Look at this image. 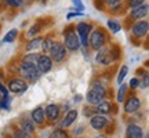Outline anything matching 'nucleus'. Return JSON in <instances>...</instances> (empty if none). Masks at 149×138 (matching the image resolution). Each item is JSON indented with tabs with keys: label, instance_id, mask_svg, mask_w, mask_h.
Listing matches in <instances>:
<instances>
[{
	"label": "nucleus",
	"instance_id": "nucleus-1",
	"mask_svg": "<svg viewBox=\"0 0 149 138\" xmlns=\"http://www.w3.org/2000/svg\"><path fill=\"white\" fill-rule=\"evenodd\" d=\"M105 97H107L105 87L102 84H100V83H94V84L91 86V89L88 90V93H87L86 100H87V102H88L90 105L97 106L102 100H105Z\"/></svg>",
	"mask_w": 149,
	"mask_h": 138
},
{
	"label": "nucleus",
	"instance_id": "nucleus-2",
	"mask_svg": "<svg viewBox=\"0 0 149 138\" xmlns=\"http://www.w3.org/2000/svg\"><path fill=\"white\" fill-rule=\"evenodd\" d=\"M18 75L21 76V79L28 80V82H36L40 77V72L37 70L36 65H31V64H25L21 62L19 64V69H18Z\"/></svg>",
	"mask_w": 149,
	"mask_h": 138
},
{
	"label": "nucleus",
	"instance_id": "nucleus-3",
	"mask_svg": "<svg viewBox=\"0 0 149 138\" xmlns=\"http://www.w3.org/2000/svg\"><path fill=\"white\" fill-rule=\"evenodd\" d=\"M107 43V35L102 29H93L88 35V44L91 46L93 50H100L104 47V44Z\"/></svg>",
	"mask_w": 149,
	"mask_h": 138
},
{
	"label": "nucleus",
	"instance_id": "nucleus-4",
	"mask_svg": "<svg viewBox=\"0 0 149 138\" xmlns=\"http://www.w3.org/2000/svg\"><path fill=\"white\" fill-rule=\"evenodd\" d=\"M98 53H97V62L101 65H109L112 64L115 59L119 58V54H115L112 51L111 48H100V50H97Z\"/></svg>",
	"mask_w": 149,
	"mask_h": 138
},
{
	"label": "nucleus",
	"instance_id": "nucleus-5",
	"mask_svg": "<svg viewBox=\"0 0 149 138\" xmlns=\"http://www.w3.org/2000/svg\"><path fill=\"white\" fill-rule=\"evenodd\" d=\"M76 31H77V36H79V40H80V46L87 47L88 46V35L93 31L91 24H88V22H80L76 26Z\"/></svg>",
	"mask_w": 149,
	"mask_h": 138
},
{
	"label": "nucleus",
	"instance_id": "nucleus-6",
	"mask_svg": "<svg viewBox=\"0 0 149 138\" xmlns=\"http://www.w3.org/2000/svg\"><path fill=\"white\" fill-rule=\"evenodd\" d=\"M48 53H50V58L53 59V62H61L66 58V48L62 43L55 42Z\"/></svg>",
	"mask_w": 149,
	"mask_h": 138
},
{
	"label": "nucleus",
	"instance_id": "nucleus-7",
	"mask_svg": "<svg viewBox=\"0 0 149 138\" xmlns=\"http://www.w3.org/2000/svg\"><path fill=\"white\" fill-rule=\"evenodd\" d=\"M64 46H65V48L69 50V51L79 50V47H80L79 36H77L73 31H68V32L65 33V37H64Z\"/></svg>",
	"mask_w": 149,
	"mask_h": 138
},
{
	"label": "nucleus",
	"instance_id": "nucleus-8",
	"mask_svg": "<svg viewBox=\"0 0 149 138\" xmlns=\"http://www.w3.org/2000/svg\"><path fill=\"white\" fill-rule=\"evenodd\" d=\"M53 59L50 58V55L47 54H42L37 57V61H36V68L37 70L40 72L42 75L44 73H48L51 69H53Z\"/></svg>",
	"mask_w": 149,
	"mask_h": 138
},
{
	"label": "nucleus",
	"instance_id": "nucleus-9",
	"mask_svg": "<svg viewBox=\"0 0 149 138\" xmlns=\"http://www.w3.org/2000/svg\"><path fill=\"white\" fill-rule=\"evenodd\" d=\"M7 90L14 93V94H21V93H25L28 90V83L26 80L21 79V77H17V79H11L8 82V86H7Z\"/></svg>",
	"mask_w": 149,
	"mask_h": 138
},
{
	"label": "nucleus",
	"instance_id": "nucleus-10",
	"mask_svg": "<svg viewBox=\"0 0 149 138\" xmlns=\"http://www.w3.org/2000/svg\"><path fill=\"white\" fill-rule=\"evenodd\" d=\"M148 31H149V24H148V21H145V20H138V21L131 26L133 36L138 37V39H142V37L146 36V35H148Z\"/></svg>",
	"mask_w": 149,
	"mask_h": 138
},
{
	"label": "nucleus",
	"instance_id": "nucleus-11",
	"mask_svg": "<svg viewBox=\"0 0 149 138\" xmlns=\"http://www.w3.org/2000/svg\"><path fill=\"white\" fill-rule=\"evenodd\" d=\"M139 108H141V101H139L137 97H128L127 100H126V102H124V112L126 113H130V115H133V113H135L137 111H139Z\"/></svg>",
	"mask_w": 149,
	"mask_h": 138
},
{
	"label": "nucleus",
	"instance_id": "nucleus-12",
	"mask_svg": "<svg viewBox=\"0 0 149 138\" xmlns=\"http://www.w3.org/2000/svg\"><path fill=\"white\" fill-rule=\"evenodd\" d=\"M108 124V119L105 117V115H100V113H95V115H93L90 119V126L94 130L97 131H100L102 128H105Z\"/></svg>",
	"mask_w": 149,
	"mask_h": 138
},
{
	"label": "nucleus",
	"instance_id": "nucleus-13",
	"mask_svg": "<svg viewBox=\"0 0 149 138\" xmlns=\"http://www.w3.org/2000/svg\"><path fill=\"white\" fill-rule=\"evenodd\" d=\"M44 113H46V117L51 122H57L59 119V106L55 105V104H50L44 108Z\"/></svg>",
	"mask_w": 149,
	"mask_h": 138
},
{
	"label": "nucleus",
	"instance_id": "nucleus-14",
	"mask_svg": "<svg viewBox=\"0 0 149 138\" xmlns=\"http://www.w3.org/2000/svg\"><path fill=\"white\" fill-rule=\"evenodd\" d=\"M148 4L144 3V4L141 6H137V7H134L131 8V13H130V17L134 18V20H142L144 17L148 15Z\"/></svg>",
	"mask_w": 149,
	"mask_h": 138
},
{
	"label": "nucleus",
	"instance_id": "nucleus-15",
	"mask_svg": "<svg viewBox=\"0 0 149 138\" xmlns=\"http://www.w3.org/2000/svg\"><path fill=\"white\" fill-rule=\"evenodd\" d=\"M126 137L127 138H142L144 137V130L137 126V124H128L126 130Z\"/></svg>",
	"mask_w": 149,
	"mask_h": 138
},
{
	"label": "nucleus",
	"instance_id": "nucleus-16",
	"mask_svg": "<svg viewBox=\"0 0 149 138\" xmlns=\"http://www.w3.org/2000/svg\"><path fill=\"white\" fill-rule=\"evenodd\" d=\"M77 111L76 109H72V111H69L66 115H65L64 117V120L61 122V127L62 128H66V127H69L70 124H73L74 122H76V119H77Z\"/></svg>",
	"mask_w": 149,
	"mask_h": 138
},
{
	"label": "nucleus",
	"instance_id": "nucleus-17",
	"mask_svg": "<svg viewBox=\"0 0 149 138\" xmlns=\"http://www.w3.org/2000/svg\"><path fill=\"white\" fill-rule=\"evenodd\" d=\"M42 42H43V37H32L29 42L26 43L25 46V51L26 53H31V51H36V50H40L42 48Z\"/></svg>",
	"mask_w": 149,
	"mask_h": 138
},
{
	"label": "nucleus",
	"instance_id": "nucleus-18",
	"mask_svg": "<svg viewBox=\"0 0 149 138\" xmlns=\"http://www.w3.org/2000/svg\"><path fill=\"white\" fill-rule=\"evenodd\" d=\"M46 120V113L42 106H37L32 111V122L36 124H43Z\"/></svg>",
	"mask_w": 149,
	"mask_h": 138
},
{
	"label": "nucleus",
	"instance_id": "nucleus-19",
	"mask_svg": "<svg viewBox=\"0 0 149 138\" xmlns=\"http://www.w3.org/2000/svg\"><path fill=\"white\" fill-rule=\"evenodd\" d=\"M19 128L24 133L32 135L35 133V123L32 122V119H22L21 123H19Z\"/></svg>",
	"mask_w": 149,
	"mask_h": 138
},
{
	"label": "nucleus",
	"instance_id": "nucleus-20",
	"mask_svg": "<svg viewBox=\"0 0 149 138\" xmlns=\"http://www.w3.org/2000/svg\"><path fill=\"white\" fill-rule=\"evenodd\" d=\"M112 109V104L109 101H105V100H102L95 108V112L97 113H100V115H108Z\"/></svg>",
	"mask_w": 149,
	"mask_h": 138
},
{
	"label": "nucleus",
	"instance_id": "nucleus-21",
	"mask_svg": "<svg viewBox=\"0 0 149 138\" xmlns=\"http://www.w3.org/2000/svg\"><path fill=\"white\" fill-rule=\"evenodd\" d=\"M107 26L109 28V31H111L112 33H117L122 31V25H120V22L117 21V20H108Z\"/></svg>",
	"mask_w": 149,
	"mask_h": 138
},
{
	"label": "nucleus",
	"instance_id": "nucleus-22",
	"mask_svg": "<svg viewBox=\"0 0 149 138\" xmlns=\"http://www.w3.org/2000/svg\"><path fill=\"white\" fill-rule=\"evenodd\" d=\"M17 36H18V31H17V29H11L10 32H7L4 35V37H3L1 42L3 43H13L17 39Z\"/></svg>",
	"mask_w": 149,
	"mask_h": 138
},
{
	"label": "nucleus",
	"instance_id": "nucleus-23",
	"mask_svg": "<svg viewBox=\"0 0 149 138\" xmlns=\"http://www.w3.org/2000/svg\"><path fill=\"white\" fill-rule=\"evenodd\" d=\"M54 43H55V40H54L53 37H46V39H43V42H42V48H43V51H46V53H48L50 50H51V47L54 46Z\"/></svg>",
	"mask_w": 149,
	"mask_h": 138
},
{
	"label": "nucleus",
	"instance_id": "nucleus-24",
	"mask_svg": "<svg viewBox=\"0 0 149 138\" xmlns=\"http://www.w3.org/2000/svg\"><path fill=\"white\" fill-rule=\"evenodd\" d=\"M37 54L35 53H28L24 58H22V62H25V64H31V65H36V61H37Z\"/></svg>",
	"mask_w": 149,
	"mask_h": 138
},
{
	"label": "nucleus",
	"instance_id": "nucleus-25",
	"mask_svg": "<svg viewBox=\"0 0 149 138\" xmlns=\"http://www.w3.org/2000/svg\"><path fill=\"white\" fill-rule=\"evenodd\" d=\"M48 138H69V134L64 131V130H61V128H57V130H54L53 133L50 134Z\"/></svg>",
	"mask_w": 149,
	"mask_h": 138
},
{
	"label": "nucleus",
	"instance_id": "nucleus-26",
	"mask_svg": "<svg viewBox=\"0 0 149 138\" xmlns=\"http://www.w3.org/2000/svg\"><path fill=\"white\" fill-rule=\"evenodd\" d=\"M127 73H128V68L126 65H123L122 68H120V70H119V73H117V84H122L124 77L127 76Z\"/></svg>",
	"mask_w": 149,
	"mask_h": 138
},
{
	"label": "nucleus",
	"instance_id": "nucleus-27",
	"mask_svg": "<svg viewBox=\"0 0 149 138\" xmlns=\"http://www.w3.org/2000/svg\"><path fill=\"white\" fill-rule=\"evenodd\" d=\"M120 86V89H119V93H117V97H116V100L119 102H122L124 101V95H126V91H127V84H119Z\"/></svg>",
	"mask_w": 149,
	"mask_h": 138
},
{
	"label": "nucleus",
	"instance_id": "nucleus-28",
	"mask_svg": "<svg viewBox=\"0 0 149 138\" xmlns=\"http://www.w3.org/2000/svg\"><path fill=\"white\" fill-rule=\"evenodd\" d=\"M40 29H42V25H40V24H35V25H33V26L28 31L26 36L28 37H33L35 35H37V33L40 32Z\"/></svg>",
	"mask_w": 149,
	"mask_h": 138
},
{
	"label": "nucleus",
	"instance_id": "nucleus-29",
	"mask_svg": "<svg viewBox=\"0 0 149 138\" xmlns=\"http://www.w3.org/2000/svg\"><path fill=\"white\" fill-rule=\"evenodd\" d=\"M14 138H32V135H31V134L24 133L21 128H19V130H17V131H15V134H14Z\"/></svg>",
	"mask_w": 149,
	"mask_h": 138
},
{
	"label": "nucleus",
	"instance_id": "nucleus-30",
	"mask_svg": "<svg viewBox=\"0 0 149 138\" xmlns=\"http://www.w3.org/2000/svg\"><path fill=\"white\" fill-rule=\"evenodd\" d=\"M72 3H73V6L76 7V8H74L76 11H83L84 10V4L81 3V0H72Z\"/></svg>",
	"mask_w": 149,
	"mask_h": 138
},
{
	"label": "nucleus",
	"instance_id": "nucleus-31",
	"mask_svg": "<svg viewBox=\"0 0 149 138\" xmlns=\"http://www.w3.org/2000/svg\"><path fill=\"white\" fill-rule=\"evenodd\" d=\"M144 3H145V0H128V6H130V8H134V7L144 4Z\"/></svg>",
	"mask_w": 149,
	"mask_h": 138
},
{
	"label": "nucleus",
	"instance_id": "nucleus-32",
	"mask_svg": "<svg viewBox=\"0 0 149 138\" xmlns=\"http://www.w3.org/2000/svg\"><path fill=\"white\" fill-rule=\"evenodd\" d=\"M4 1L11 7H19L22 4V0H4Z\"/></svg>",
	"mask_w": 149,
	"mask_h": 138
},
{
	"label": "nucleus",
	"instance_id": "nucleus-33",
	"mask_svg": "<svg viewBox=\"0 0 149 138\" xmlns=\"http://www.w3.org/2000/svg\"><path fill=\"white\" fill-rule=\"evenodd\" d=\"M128 86L131 87V89H137L139 86V80L137 79V77H133V79L130 80V83H128Z\"/></svg>",
	"mask_w": 149,
	"mask_h": 138
},
{
	"label": "nucleus",
	"instance_id": "nucleus-34",
	"mask_svg": "<svg viewBox=\"0 0 149 138\" xmlns=\"http://www.w3.org/2000/svg\"><path fill=\"white\" fill-rule=\"evenodd\" d=\"M123 0H104V3L107 6H117L119 3H122Z\"/></svg>",
	"mask_w": 149,
	"mask_h": 138
},
{
	"label": "nucleus",
	"instance_id": "nucleus-35",
	"mask_svg": "<svg viewBox=\"0 0 149 138\" xmlns=\"http://www.w3.org/2000/svg\"><path fill=\"white\" fill-rule=\"evenodd\" d=\"M74 17H83V13H81V11H76V13H69V14L66 15V18H68V20H70V18H74Z\"/></svg>",
	"mask_w": 149,
	"mask_h": 138
},
{
	"label": "nucleus",
	"instance_id": "nucleus-36",
	"mask_svg": "<svg viewBox=\"0 0 149 138\" xmlns=\"http://www.w3.org/2000/svg\"><path fill=\"white\" fill-rule=\"evenodd\" d=\"M148 84H149V82H148V73H145L144 75V83H139V86H141V87H144V89H148Z\"/></svg>",
	"mask_w": 149,
	"mask_h": 138
},
{
	"label": "nucleus",
	"instance_id": "nucleus-37",
	"mask_svg": "<svg viewBox=\"0 0 149 138\" xmlns=\"http://www.w3.org/2000/svg\"><path fill=\"white\" fill-rule=\"evenodd\" d=\"M0 94H1L3 97H7V95H8V90H7V89H6L4 86L1 84V83H0Z\"/></svg>",
	"mask_w": 149,
	"mask_h": 138
},
{
	"label": "nucleus",
	"instance_id": "nucleus-38",
	"mask_svg": "<svg viewBox=\"0 0 149 138\" xmlns=\"http://www.w3.org/2000/svg\"><path fill=\"white\" fill-rule=\"evenodd\" d=\"M83 128H84L83 126H79L77 128H74V130H73V134H74V135H79L80 133H83Z\"/></svg>",
	"mask_w": 149,
	"mask_h": 138
},
{
	"label": "nucleus",
	"instance_id": "nucleus-39",
	"mask_svg": "<svg viewBox=\"0 0 149 138\" xmlns=\"http://www.w3.org/2000/svg\"><path fill=\"white\" fill-rule=\"evenodd\" d=\"M3 98H4V97L0 94V109H1V101H3Z\"/></svg>",
	"mask_w": 149,
	"mask_h": 138
},
{
	"label": "nucleus",
	"instance_id": "nucleus-40",
	"mask_svg": "<svg viewBox=\"0 0 149 138\" xmlns=\"http://www.w3.org/2000/svg\"><path fill=\"white\" fill-rule=\"evenodd\" d=\"M94 138H107V135H97V137H94Z\"/></svg>",
	"mask_w": 149,
	"mask_h": 138
},
{
	"label": "nucleus",
	"instance_id": "nucleus-41",
	"mask_svg": "<svg viewBox=\"0 0 149 138\" xmlns=\"http://www.w3.org/2000/svg\"><path fill=\"white\" fill-rule=\"evenodd\" d=\"M76 138H83V137H76Z\"/></svg>",
	"mask_w": 149,
	"mask_h": 138
},
{
	"label": "nucleus",
	"instance_id": "nucleus-42",
	"mask_svg": "<svg viewBox=\"0 0 149 138\" xmlns=\"http://www.w3.org/2000/svg\"><path fill=\"white\" fill-rule=\"evenodd\" d=\"M8 138H14V137H8Z\"/></svg>",
	"mask_w": 149,
	"mask_h": 138
},
{
	"label": "nucleus",
	"instance_id": "nucleus-43",
	"mask_svg": "<svg viewBox=\"0 0 149 138\" xmlns=\"http://www.w3.org/2000/svg\"><path fill=\"white\" fill-rule=\"evenodd\" d=\"M145 138H148V135H146V137H145Z\"/></svg>",
	"mask_w": 149,
	"mask_h": 138
}]
</instances>
